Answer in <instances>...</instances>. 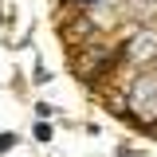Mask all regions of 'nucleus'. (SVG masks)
Returning <instances> with one entry per match:
<instances>
[{"instance_id":"nucleus-1","label":"nucleus","mask_w":157,"mask_h":157,"mask_svg":"<svg viewBox=\"0 0 157 157\" xmlns=\"http://www.w3.org/2000/svg\"><path fill=\"white\" fill-rule=\"evenodd\" d=\"M36 141H51V126H47V122L36 126Z\"/></svg>"},{"instance_id":"nucleus-2","label":"nucleus","mask_w":157,"mask_h":157,"mask_svg":"<svg viewBox=\"0 0 157 157\" xmlns=\"http://www.w3.org/2000/svg\"><path fill=\"white\" fill-rule=\"evenodd\" d=\"M12 145H16V134H0V153H8Z\"/></svg>"},{"instance_id":"nucleus-3","label":"nucleus","mask_w":157,"mask_h":157,"mask_svg":"<svg viewBox=\"0 0 157 157\" xmlns=\"http://www.w3.org/2000/svg\"><path fill=\"white\" fill-rule=\"evenodd\" d=\"M36 114H39V118H51V114H55V106H47V102H39V106H36Z\"/></svg>"},{"instance_id":"nucleus-4","label":"nucleus","mask_w":157,"mask_h":157,"mask_svg":"<svg viewBox=\"0 0 157 157\" xmlns=\"http://www.w3.org/2000/svg\"><path fill=\"white\" fill-rule=\"evenodd\" d=\"M82 4H98V0H82Z\"/></svg>"}]
</instances>
